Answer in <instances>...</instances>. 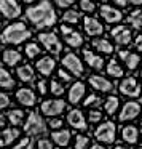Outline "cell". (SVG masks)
Listing matches in <instances>:
<instances>
[{"label": "cell", "mask_w": 142, "mask_h": 149, "mask_svg": "<svg viewBox=\"0 0 142 149\" xmlns=\"http://www.w3.org/2000/svg\"><path fill=\"white\" fill-rule=\"evenodd\" d=\"M26 18L37 29H50L58 23V13L50 0H40L26 10Z\"/></svg>", "instance_id": "cell-1"}, {"label": "cell", "mask_w": 142, "mask_h": 149, "mask_svg": "<svg viewBox=\"0 0 142 149\" xmlns=\"http://www.w3.org/2000/svg\"><path fill=\"white\" fill-rule=\"evenodd\" d=\"M32 37V31L26 23H11L2 32V43L3 45H21Z\"/></svg>", "instance_id": "cell-2"}, {"label": "cell", "mask_w": 142, "mask_h": 149, "mask_svg": "<svg viewBox=\"0 0 142 149\" xmlns=\"http://www.w3.org/2000/svg\"><path fill=\"white\" fill-rule=\"evenodd\" d=\"M48 130V123L45 122L39 112H30L24 123V132L29 136H43Z\"/></svg>", "instance_id": "cell-3"}, {"label": "cell", "mask_w": 142, "mask_h": 149, "mask_svg": "<svg viewBox=\"0 0 142 149\" xmlns=\"http://www.w3.org/2000/svg\"><path fill=\"white\" fill-rule=\"evenodd\" d=\"M94 138L104 144H112L116 138V125L110 120L99 123V127L94 130Z\"/></svg>", "instance_id": "cell-4"}, {"label": "cell", "mask_w": 142, "mask_h": 149, "mask_svg": "<svg viewBox=\"0 0 142 149\" xmlns=\"http://www.w3.org/2000/svg\"><path fill=\"white\" fill-rule=\"evenodd\" d=\"M61 63H62V68H65L72 75H75V77H81V75L85 74L83 61H81L75 53H72V52L65 53V55L62 56V61Z\"/></svg>", "instance_id": "cell-5"}, {"label": "cell", "mask_w": 142, "mask_h": 149, "mask_svg": "<svg viewBox=\"0 0 142 149\" xmlns=\"http://www.w3.org/2000/svg\"><path fill=\"white\" fill-rule=\"evenodd\" d=\"M39 42L42 43V47L46 52L53 53V55H59L61 50H62V43L54 32H40L39 34Z\"/></svg>", "instance_id": "cell-6"}, {"label": "cell", "mask_w": 142, "mask_h": 149, "mask_svg": "<svg viewBox=\"0 0 142 149\" xmlns=\"http://www.w3.org/2000/svg\"><path fill=\"white\" fill-rule=\"evenodd\" d=\"M67 107L64 100L61 98H56V100H45L40 106V111H42L43 116H48V117H59L64 109Z\"/></svg>", "instance_id": "cell-7"}, {"label": "cell", "mask_w": 142, "mask_h": 149, "mask_svg": "<svg viewBox=\"0 0 142 149\" xmlns=\"http://www.w3.org/2000/svg\"><path fill=\"white\" fill-rule=\"evenodd\" d=\"M110 36L115 40L116 45H120V47H128L132 42V32L125 24H116V26H113L112 31H110Z\"/></svg>", "instance_id": "cell-8"}, {"label": "cell", "mask_w": 142, "mask_h": 149, "mask_svg": "<svg viewBox=\"0 0 142 149\" xmlns=\"http://www.w3.org/2000/svg\"><path fill=\"white\" fill-rule=\"evenodd\" d=\"M118 90L121 95H125V96H128V98H137L139 95H141L142 88H141V85H139V82L136 80V77H126L120 82Z\"/></svg>", "instance_id": "cell-9"}, {"label": "cell", "mask_w": 142, "mask_h": 149, "mask_svg": "<svg viewBox=\"0 0 142 149\" xmlns=\"http://www.w3.org/2000/svg\"><path fill=\"white\" fill-rule=\"evenodd\" d=\"M141 112H142L141 103H137V101H128V103L123 104L121 111L118 114V119H120V122H131Z\"/></svg>", "instance_id": "cell-10"}, {"label": "cell", "mask_w": 142, "mask_h": 149, "mask_svg": "<svg viewBox=\"0 0 142 149\" xmlns=\"http://www.w3.org/2000/svg\"><path fill=\"white\" fill-rule=\"evenodd\" d=\"M0 11L5 19H16L21 16V5L18 0H0Z\"/></svg>", "instance_id": "cell-11"}, {"label": "cell", "mask_w": 142, "mask_h": 149, "mask_svg": "<svg viewBox=\"0 0 142 149\" xmlns=\"http://www.w3.org/2000/svg\"><path fill=\"white\" fill-rule=\"evenodd\" d=\"M83 29L86 32V36L99 37L104 34V24L94 16H85L83 18Z\"/></svg>", "instance_id": "cell-12"}, {"label": "cell", "mask_w": 142, "mask_h": 149, "mask_svg": "<svg viewBox=\"0 0 142 149\" xmlns=\"http://www.w3.org/2000/svg\"><path fill=\"white\" fill-rule=\"evenodd\" d=\"M99 13L102 16V19L109 24H118L123 19V13L118 8L112 7V5H102L99 8Z\"/></svg>", "instance_id": "cell-13"}, {"label": "cell", "mask_w": 142, "mask_h": 149, "mask_svg": "<svg viewBox=\"0 0 142 149\" xmlns=\"http://www.w3.org/2000/svg\"><path fill=\"white\" fill-rule=\"evenodd\" d=\"M118 56H120V59L125 63L128 71H136L142 63L141 55L136 53V52H131V50H121V52L118 53Z\"/></svg>", "instance_id": "cell-14"}, {"label": "cell", "mask_w": 142, "mask_h": 149, "mask_svg": "<svg viewBox=\"0 0 142 149\" xmlns=\"http://www.w3.org/2000/svg\"><path fill=\"white\" fill-rule=\"evenodd\" d=\"M67 123L72 127V128L81 130V132L88 128L86 117H85V114L81 112L80 109H72V111H69V114H67Z\"/></svg>", "instance_id": "cell-15"}, {"label": "cell", "mask_w": 142, "mask_h": 149, "mask_svg": "<svg viewBox=\"0 0 142 149\" xmlns=\"http://www.w3.org/2000/svg\"><path fill=\"white\" fill-rule=\"evenodd\" d=\"M88 82H90V85L94 88V90L102 91V93H110V91L113 90V84L107 77H104V75L93 74V75H90Z\"/></svg>", "instance_id": "cell-16"}, {"label": "cell", "mask_w": 142, "mask_h": 149, "mask_svg": "<svg viewBox=\"0 0 142 149\" xmlns=\"http://www.w3.org/2000/svg\"><path fill=\"white\" fill-rule=\"evenodd\" d=\"M86 95V85L83 84V82H74V84L70 85V88H69V93H67V100L70 104H77L80 103L83 98Z\"/></svg>", "instance_id": "cell-17"}, {"label": "cell", "mask_w": 142, "mask_h": 149, "mask_svg": "<svg viewBox=\"0 0 142 149\" xmlns=\"http://www.w3.org/2000/svg\"><path fill=\"white\" fill-rule=\"evenodd\" d=\"M83 61L86 63L91 69H96V71H101V69L104 68V64H105L102 56L97 55L96 52H93V50H90V48L83 50Z\"/></svg>", "instance_id": "cell-18"}, {"label": "cell", "mask_w": 142, "mask_h": 149, "mask_svg": "<svg viewBox=\"0 0 142 149\" xmlns=\"http://www.w3.org/2000/svg\"><path fill=\"white\" fill-rule=\"evenodd\" d=\"M16 100L24 107H32L37 103V96L34 93V90H30V88H19L16 91Z\"/></svg>", "instance_id": "cell-19"}, {"label": "cell", "mask_w": 142, "mask_h": 149, "mask_svg": "<svg viewBox=\"0 0 142 149\" xmlns=\"http://www.w3.org/2000/svg\"><path fill=\"white\" fill-rule=\"evenodd\" d=\"M37 71L43 75V77H48V75L53 74V71L56 69V59L53 56H43L37 61L35 64Z\"/></svg>", "instance_id": "cell-20"}, {"label": "cell", "mask_w": 142, "mask_h": 149, "mask_svg": "<svg viewBox=\"0 0 142 149\" xmlns=\"http://www.w3.org/2000/svg\"><path fill=\"white\" fill-rule=\"evenodd\" d=\"M2 59H3V66L14 68V66H18L21 61H23V55H21L18 50L5 48L3 50V55H2Z\"/></svg>", "instance_id": "cell-21"}, {"label": "cell", "mask_w": 142, "mask_h": 149, "mask_svg": "<svg viewBox=\"0 0 142 149\" xmlns=\"http://www.w3.org/2000/svg\"><path fill=\"white\" fill-rule=\"evenodd\" d=\"M19 138V130L16 127H7L2 130V136H0V146L7 148V146L13 144L16 139Z\"/></svg>", "instance_id": "cell-22"}, {"label": "cell", "mask_w": 142, "mask_h": 149, "mask_svg": "<svg viewBox=\"0 0 142 149\" xmlns=\"http://www.w3.org/2000/svg\"><path fill=\"white\" fill-rule=\"evenodd\" d=\"M70 138H72V133L65 128H61V130H54L51 133V139L59 146V148H67L70 144Z\"/></svg>", "instance_id": "cell-23"}, {"label": "cell", "mask_w": 142, "mask_h": 149, "mask_svg": "<svg viewBox=\"0 0 142 149\" xmlns=\"http://www.w3.org/2000/svg\"><path fill=\"white\" fill-rule=\"evenodd\" d=\"M93 48L96 50V52L102 53V55H112L113 53V45L110 40L104 39V37H96V39L93 40Z\"/></svg>", "instance_id": "cell-24"}, {"label": "cell", "mask_w": 142, "mask_h": 149, "mask_svg": "<svg viewBox=\"0 0 142 149\" xmlns=\"http://www.w3.org/2000/svg\"><path fill=\"white\" fill-rule=\"evenodd\" d=\"M121 139L128 144H136L139 139V130L134 125H126L121 128Z\"/></svg>", "instance_id": "cell-25"}, {"label": "cell", "mask_w": 142, "mask_h": 149, "mask_svg": "<svg viewBox=\"0 0 142 149\" xmlns=\"http://www.w3.org/2000/svg\"><path fill=\"white\" fill-rule=\"evenodd\" d=\"M16 75L23 84H30V82H34V79H35V72H34L32 66H29V64L19 66V68L16 69Z\"/></svg>", "instance_id": "cell-26"}, {"label": "cell", "mask_w": 142, "mask_h": 149, "mask_svg": "<svg viewBox=\"0 0 142 149\" xmlns=\"http://www.w3.org/2000/svg\"><path fill=\"white\" fill-rule=\"evenodd\" d=\"M0 87L3 88V91L13 90V88L16 87V80L13 79V75L8 72V69L5 68V66L0 69Z\"/></svg>", "instance_id": "cell-27"}, {"label": "cell", "mask_w": 142, "mask_h": 149, "mask_svg": "<svg viewBox=\"0 0 142 149\" xmlns=\"http://www.w3.org/2000/svg\"><path fill=\"white\" fill-rule=\"evenodd\" d=\"M64 40H65V43H67L70 48H81L83 43H85V37L81 36L78 31H72L69 36L64 37Z\"/></svg>", "instance_id": "cell-28"}, {"label": "cell", "mask_w": 142, "mask_h": 149, "mask_svg": "<svg viewBox=\"0 0 142 149\" xmlns=\"http://www.w3.org/2000/svg\"><path fill=\"white\" fill-rule=\"evenodd\" d=\"M5 116H7V119H8L11 127H19L24 123V112L21 109H11Z\"/></svg>", "instance_id": "cell-29"}, {"label": "cell", "mask_w": 142, "mask_h": 149, "mask_svg": "<svg viewBox=\"0 0 142 149\" xmlns=\"http://www.w3.org/2000/svg\"><path fill=\"white\" fill-rule=\"evenodd\" d=\"M105 71L110 77H115V79H121L123 74H125V69H123L121 66H120V63L115 61V59H110V61L107 63Z\"/></svg>", "instance_id": "cell-30"}, {"label": "cell", "mask_w": 142, "mask_h": 149, "mask_svg": "<svg viewBox=\"0 0 142 149\" xmlns=\"http://www.w3.org/2000/svg\"><path fill=\"white\" fill-rule=\"evenodd\" d=\"M118 107H120V98L115 96V95H110V96H107V100L104 101V111H105L109 116L115 114L116 111H118Z\"/></svg>", "instance_id": "cell-31"}, {"label": "cell", "mask_w": 142, "mask_h": 149, "mask_svg": "<svg viewBox=\"0 0 142 149\" xmlns=\"http://www.w3.org/2000/svg\"><path fill=\"white\" fill-rule=\"evenodd\" d=\"M128 23L131 24L134 29L142 31V8H137V10L131 11L128 15Z\"/></svg>", "instance_id": "cell-32"}, {"label": "cell", "mask_w": 142, "mask_h": 149, "mask_svg": "<svg viewBox=\"0 0 142 149\" xmlns=\"http://www.w3.org/2000/svg\"><path fill=\"white\" fill-rule=\"evenodd\" d=\"M81 19V15L80 11L77 10H72V8H69L67 11H64V15H62V23L65 24H78V21Z\"/></svg>", "instance_id": "cell-33"}, {"label": "cell", "mask_w": 142, "mask_h": 149, "mask_svg": "<svg viewBox=\"0 0 142 149\" xmlns=\"http://www.w3.org/2000/svg\"><path fill=\"white\" fill-rule=\"evenodd\" d=\"M24 53H26V56L29 59H34L42 53V48H40V45L37 42H29L26 45V48H24Z\"/></svg>", "instance_id": "cell-34"}, {"label": "cell", "mask_w": 142, "mask_h": 149, "mask_svg": "<svg viewBox=\"0 0 142 149\" xmlns=\"http://www.w3.org/2000/svg\"><path fill=\"white\" fill-rule=\"evenodd\" d=\"M90 143H91V139L88 138V136H85V135H77L75 143H74V149H88V148H91Z\"/></svg>", "instance_id": "cell-35"}, {"label": "cell", "mask_w": 142, "mask_h": 149, "mask_svg": "<svg viewBox=\"0 0 142 149\" xmlns=\"http://www.w3.org/2000/svg\"><path fill=\"white\" fill-rule=\"evenodd\" d=\"M101 103H102V100H101L97 95H88V96L85 98V101H83V106H85V107H90V109H93V107L101 106Z\"/></svg>", "instance_id": "cell-36"}, {"label": "cell", "mask_w": 142, "mask_h": 149, "mask_svg": "<svg viewBox=\"0 0 142 149\" xmlns=\"http://www.w3.org/2000/svg\"><path fill=\"white\" fill-rule=\"evenodd\" d=\"M80 10L85 13H94L96 11V3L94 0H80Z\"/></svg>", "instance_id": "cell-37"}, {"label": "cell", "mask_w": 142, "mask_h": 149, "mask_svg": "<svg viewBox=\"0 0 142 149\" xmlns=\"http://www.w3.org/2000/svg\"><path fill=\"white\" fill-rule=\"evenodd\" d=\"M11 149H34V141L30 136H26V138L19 139L18 144H14Z\"/></svg>", "instance_id": "cell-38"}, {"label": "cell", "mask_w": 142, "mask_h": 149, "mask_svg": "<svg viewBox=\"0 0 142 149\" xmlns=\"http://www.w3.org/2000/svg\"><path fill=\"white\" fill-rule=\"evenodd\" d=\"M64 84H61V82L58 80H51V84H50V91H51L53 95H56V96H61V95H64Z\"/></svg>", "instance_id": "cell-39"}, {"label": "cell", "mask_w": 142, "mask_h": 149, "mask_svg": "<svg viewBox=\"0 0 142 149\" xmlns=\"http://www.w3.org/2000/svg\"><path fill=\"white\" fill-rule=\"evenodd\" d=\"M102 116H104V114L101 112V111L90 109V112H88V122H90V123H99L101 120H102Z\"/></svg>", "instance_id": "cell-40"}, {"label": "cell", "mask_w": 142, "mask_h": 149, "mask_svg": "<svg viewBox=\"0 0 142 149\" xmlns=\"http://www.w3.org/2000/svg\"><path fill=\"white\" fill-rule=\"evenodd\" d=\"M50 85L46 84V80H43V79H40V80H37V84H35V88H37V91H39L40 95H43L45 96L46 93H48V90H50Z\"/></svg>", "instance_id": "cell-41"}, {"label": "cell", "mask_w": 142, "mask_h": 149, "mask_svg": "<svg viewBox=\"0 0 142 149\" xmlns=\"http://www.w3.org/2000/svg\"><path fill=\"white\" fill-rule=\"evenodd\" d=\"M62 125H64V122H62V119H59V117H51V119L48 120V127L51 130H61Z\"/></svg>", "instance_id": "cell-42"}, {"label": "cell", "mask_w": 142, "mask_h": 149, "mask_svg": "<svg viewBox=\"0 0 142 149\" xmlns=\"http://www.w3.org/2000/svg\"><path fill=\"white\" fill-rule=\"evenodd\" d=\"M37 149H54L53 141H50L48 138H40L37 141Z\"/></svg>", "instance_id": "cell-43"}, {"label": "cell", "mask_w": 142, "mask_h": 149, "mask_svg": "<svg viewBox=\"0 0 142 149\" xmlns=\"http://www.w3.org/2000/svg\"><path fill=\"white\" fill-rule=\"evenodd\" d=\"M58 77H59V80H62V82H70L72 80V74L65 68L58 69Z\"/></svg>", "instance_id": "cell-44"}, {"label": "cell", "mask_w": 142, "mask_h": 149, "mask_svg": "<svg viewBox=\"0 0 142 149\" xmlns=\"http://www.w3.org/2000/svg\"><path fill=\"white\" fill-rule=\"evenodd\" d=\"M10 103H11L10 96H8V95L3 91V93L0 95V109H7V107L10 106Z\"/></svg>", "instance_id": "cell-45"}, {"label": "cell", "mask_w": 142, "mask_h": 149, "mask_svg": "<svg viewBox=\"0 0 142 149\" xmlns=\"http://www.w3.org/2000/svg\"><path fill=\"white\" fill-rule=\"evenodd\" d=\"M54 2H56V5L61 7V8H69V7H72L77 0H54Z\"/></svg>", "instance_id": "cell-46"}, {"label": "cell", "mask_w": 142, "mask_h": 149, "mask_svg": "<svg viewBox=\"0 0 142 149\" xmlns=\"http://www.w3.org/2000/svg\"><path fill=\"white\" fill-rule=\"evenodd\" d=\"M72 31H75V29L70 26V24H65V23H62V24H61V34H62L64 37H65V36H69V34H70Z\"/></svg>", "instance_id": "cell-47"}, {"label": "cell", "mask_w": 142, "mask_h": 149, "mask_svg": "<svg viewBox=\"0 0 142 149\" xmlns=\"http://www.w3.org/2000/svg\"><path fill=\"white\" fill-rule=\"evenodd\" d=\"M134 47H136V50H137V52H141V53H142V34H139V36L136 37V40H134Z\"/></svg>", "instance_id": "cell-48"}, {"label": "cell", "mask_w": 142, "mask_h": 149, "mask_svg": "<svg viewBox=\"0 0 142 149\" xmlns=\"http://www.w3.org/2000/svg\"><path fill=\"white\" fill-rule=\"evenodd\" d=\"M110 2H113L116 7H126L128 5V0H110Z\"/></svg>", "instance_id": "cell-49"}, {"label": "cell", "mask_w": 142, "mask_h": 149, "mask_svg": "<svg viewBox=\"0 0 142 149\" xmlns=\"http://www.w3.org/2000/svg\"><path fill=\"white\" fill-rule=\"evenodd\" d=\"M129 3L132 5V7H142V0H129Z\"/></svg>", "instance_id": "cell-50"}, {"label": "cell", "mask_w": 142, "mask_h": 149, "mask_svg": "<svg viewBox=\"0 0 142 149\" xmlns=\"http://www.w3.org/2000/svg\"><path fill=\"white\" fill-rule=\"evenodd\" d=\"M90 149H105V148H104L102 144H93V146H91Z\"/></svg>", "instance_id": "cell-51"}, {"label": "cell", "mask_w": 142, "mask_h": 149, "mask_svg": "<svg viewBox=\"0 0 142 149\" xmlns=\"http://www.w3.org/2000/svg\"><path fill=\"white\" fill-rule=\"evenodd\" d=\"M24 3H29V5H32V3H37V2H40V0H23Z\"/></svg>", "instance_id": "cell-52"}, {"label": "cell", "mask_w": 142, "mask_h": 149, "mask_svg": "<svg viewBox=\"0 0 142 149\" xmlns=\"http://www.w3.org/2000/svg\"><path fill=\"white\" fill-rule=\"evenodd\" d=\"M113 149H128V148H126V146H123V144H116Z\"/></svg>", "instance_id": "cell-53"}, {"label": "cell", "mask_w": 142, "mask_h": 149, "mask_svg": "<svg viewBox=\"0 0 142 149\" xmlns=\"http://www.w3.org/2000/svg\"><path fill=\"white\" fill-rule=\"evenodd\" d=\"M141 77H142V69H141Z\"/></svg>", "instance_id": "cell-54"}, {"label": "cell", "mask_w": 142, "mask_h": 149, "mask_svg": "<svg viewBox=\"0 0 142 149\" xmlns=\"http://www.w3.org/2000/svg\"><path fill=\"white\" fill-rule=\"evenodd\" d=\"M141 123H142V119H141Z\"/></svg>", "instance_id": "cell-55"}, {"label": "cell", "mask_w": 142, "mask_h": 149, "mask_svg": "<svg viewBox=\"0 0 142 149\" xmlns=\"http://www.w3.org/2000/svg\"><path fill=\"white\" fill-rule=\"evenodd\" d=\"M137 149H142V148H137Z\"/></svg>", "instance_id": "cell-56"}, {"label": "cell", "mask_w": 142, "mask_h": 149, "mask_svg": "<svg viewBox=\"0 0 142 149\" xmlns=\"http://www.w3.org/2000/svg\"><path fill=\"white\" fill-rule=\"evenodd\" d=\"M94 2H96V0H94Z\"/></svg>", "instance_id": "cell-57"}]
</instances>
